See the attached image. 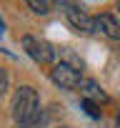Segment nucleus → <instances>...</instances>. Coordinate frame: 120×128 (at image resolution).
<instances>
[{"label": "nucleus", "mask_w": 120, "mask_h": 128, "mask_svg": "<svg viewBox=\"0 0 120 128\" xmlns=\"http://www.w3.org/2000/svg\"><path fill=\"white\" fill-rule=\"evenodd\" d=\"M38 116H43L38 90H35L33 86H20V88L15 90V96H13V120H15V126L30 123V120H35Z\"/></svg>", "instance_id": "1"}, {"label": "nucleus", "mask_w": 120, "mask_h": 128, "mask_svg": "<svg viewBox=\"0 0 120 128\" xmlns=\"http://www.w3.org/2000/svg\"><path fill=\"white\" fill-rule=\"evenodd\" d=\"M50 80L58 88H63V90H75L83 83V73L75 66H70V63H58V66H53V70H50Z\"/></svg>", "instance_id": "2"}, {"label": "nucleus", "mask_w": 120, "mask_h": 128, "mask_svg": "<svg viewBox=\"0 0 120 128\" xmlns=\"http://www.w3.org/2000/svg\"><path fill=\"white\" fill-rule=\"evenodd\" d=\"M23 50L38 63V66H48V63L55 60V50L48 40H40L35 35H25L23 38Z\"/></svg>", "instance_id": "3"}, {"label": "nucleus", "mask_w": 120, "mask_h": 128, "mask_svg": "<svg viewBox=\"0 0 120 128\" xmlns=\"http://www.w3.org/2000/svg\"><path fill=\"white\" fill-rule=\"evenodd\" d=\"M60 8H65V18L68 23L78 30V33H95V20L75 3H60Z\"/></svg>", "instance_id": "4"}, {"label": "nucleus", "mask_w": 120, "mask_h": 128, "mask_svg": "<svg viewBox=\"0 0 120 128\" xmlns=\"http://www.w3.org/2000/svg\"><path fill=\"white\" fill-rule=\"evenodd\" d=\"M93 20H95V30H98V33H103V35H108V38H113V40H120V20H118L115 15L103 13V15L93 18Z\"/></svg>", "instance_id": "5"}, {"label": "nucleus", "mask_w": 120, "mask_h": 128, "mask_svg": "<svg viewBox=\"0 0 120 128\" xmlns=\"http://www.w3.org/2000/svg\"><path fill=\"white\" fill-rule=\"evenodd\" d=\"M80 90H83V96L88 98V100H93V103H108V93L95 83V80H88V78H83V83H80Z\"/></svg>", "instance_id": "6"}, {"label": "nucleus", "mask_w": 120, "mask_h": 128, "mask_svg": "<svg viewBox=\"0 0 120 128\" xmlns=\"http://www.w3.org/2000/svg\"><path fill=\"white\" fill-rule=\"evenodd\" d=\"M28 8L33 13H38V15H48L53 10V3L50 0H28Z\"/></svg>", "instance_id": "7"}, {"label": "nucleus", "mask_w": 120, "mask_h": 128, "mask_svg": "<svg viewBox=\"0 0 120 128\" xmlns=\"http://www.w3.org/2000/svg\"><path fill=\"white\" fill-rule=\"evenodd\" d=\"M80 106L85 108V113H88L90 118H103V110H100V106H98V103H93V100L83 98V103H80Z\"/></svg>", "instance_id": "8"}, {"label": "nucleus", "mask_w": 120, "mask_h": 128, "mask_svg": "<svg viewBox=\"0 0 120 128\" xmlns=\"http://www.w3.org/2000/svg\"><path fill=\"white\" fill-rule=\"evenodd\" d=\"M8 83H10V80H8V70H5V68H0V98L5 96V90H8Z\"/></svg>", "instance_id": "9"}, {"label": "nucleus", "mask_w": 120, "mask_h": 128, "mask_svg": "<svg viewBox=\"0 0 120 128\" xmlns=\"http://www.w3.org/2000/svg\"><path fill=\"white\" fill-rule=\"evenodd\" d=\"M115 126H118V128H120V113H118V118H115Z\"/></svg>", "instance_id": "10"}, {"label": "nucleus", "mask_w": 120, "mask_h": 128, "mask_svg": "<svg viewBox=\"0 0 120 128\" xmlns=\"http://www.w3.org/2000/svg\"><path fill=\"white\" fill-rule=\"evenodd\" d=\"M0 33H3V20H0Z\"/></svg>", "instance_id": "11"}, {"label": "nucleus", "mask_w": 120, "mask_h": 128, "mask_svg": "<svg viewBox=\"0 0 120 128\" xmlns=\"http://www.w3.org/2000/svg\"><path fill=\"white\" fill-rule=\"evenodd\" d=\"M115 8H118V10H120V3H118V5H115Z\"/></svg>", "instance_id": "12"}, {"label": "nucleus", "mask_w": 120, "mask_h": 128, "mask_svg": "<svg viewBox=\"0 0 120 128\" xmlns=\"http://www.w3.org/2000/svg\"><path fill=\"white\" fill-rule=\"evenodd\" d=\"M65 128H68V126H65Z\"/></svg>", "instance_id": "13"}]
</instances>
